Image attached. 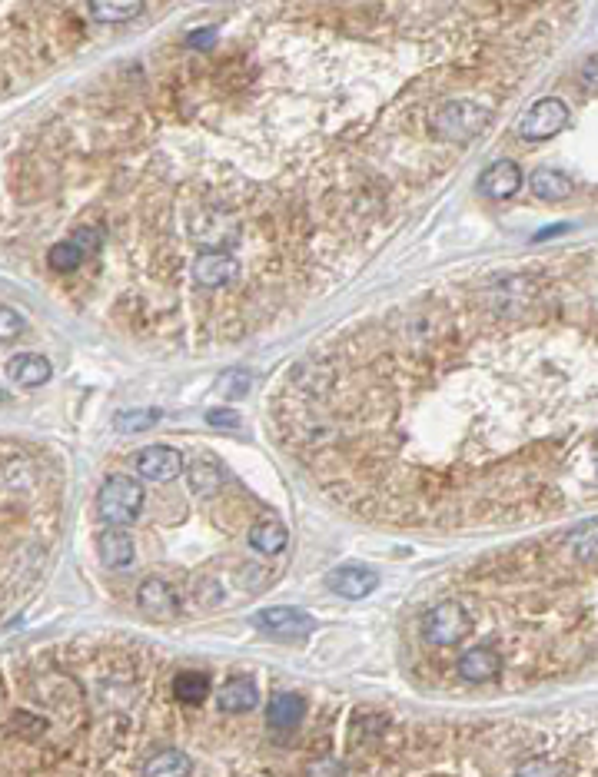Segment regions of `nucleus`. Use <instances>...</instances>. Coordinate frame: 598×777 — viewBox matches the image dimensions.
Wrapping results in <instances>:
<instances>
[{
    "label": "nucleus",
    "instance_id": "nucleus-1",
    "mask_svg": "<svg viewBox=\"0 0 598 777\" xmlns=\"http://www.w3.org/2000/svg\"><path fill=\"white\" fill-rule=\"evenodd\" d=\"M97 512L110 525H130L143 512V485L130 475H110L97 492Z\"/></svg>",
    "mask_w": 598,
    "mask_h": 777
},
{
    "label": "nucleus",
    "instance_id": "nucleus-2",
    "mask_svg": "<svg viewBox=\"0 0 598 777\" xmlns=\"http://www.w3.org/2000/svg\"><path fill=\"white\" fill-rule=\"evenodd\" d=\"M489 123V110L476 100H449L442 103L439 113L432 117V133L439 140L449 143H466L472 137H479Z\"/></svg>",
    "mask_w": 598,
    "mask_h": 777
},
{
    "label": "nucleus",
    "instance_id": "nucleus-3",
    "mask_svg": "<svg viewBox=\"0 0 598 777\" xmlns=\"http://www.w3.org/2000/svg\"><path fill=\"white\" fill-rule=\"evenodd\" d=\"M565 123H569V107H565V100L542 97V100H535L529 110H525V117L519 123V137L529 140V143L552 140L555 133L565 130Z\"/></svg>",
    "mask_w": 598,
    "mask_h": 777
},
{
    "label": "nucleus",
    "instance_id": "nucleus-4",
    "mask_svg": "<svg viewBox=\"0 0 598 777\" xmlns=\"http://www.w3.org/2000/svg\"><path fill=\"white\" fill-rule=\"evenodd\" d=\"M469 628H472V618L459 602H442L422 618V638L429 645H456V641L469 635Z\"/></svg>",
    "mask_w": 598,
    "mask_h": 777
},
{
    "label": "nucleus",
    "instance_id": "nucleus-5",
    "mask_svg": "<svg viewBox=\"0 0 598 777\" xmlns=\"http://www.w3.org/2000/svg\"><path fill=\"white\" fill-rule=\"evenodd\" d=\"M256 625H260L266 635L283 638V641H303L306 635L316 631V618L303 608L293 605H273L256 611Z\"/></svg>",
    "mask_w": 598,
    "mask_h": 777
},
{
    "label": "nucleus",
    "instance_id": "nucleus-6",
    "mask_svg": "<svg viewBox=\"0 0 598 777\" xmlns=\"http://www.w3.org/2000/svg\"><path fill=\"white\" fill-rule=\"evenodd\" d=\"M326 588L329 592H336L339 598L359 602V598L373 595L379 588V572L369 565H339L326 575Z\"/></svg>",
    "mask_w": 598,
    "mask_h": 777
},
{
    "label": "nucleus",
    "instance_id": "nucleus-7",
    "mask_svg": "<svg viewBox=\"0 0 598 777\" xmlns=\"http://www.w3.org/2000/svg\"><path fill=\"white\" fill-rule=\"evenodd\" d=\"M133 462H137L140 479L147 482H173L183 472V455L170 445H147L133 455Z\"/></svg>",
    "mask_w": 598,
    "mask_h": 777
},
{
    "label": "nucleus",
    "instance_id": "nucleus-8",
    "mask_svg": "<svg viewBox=\"0 0 598 777\" xmlns=\"http://www.w3.org/2000/svg\"><path fill=\"white\" fill-rule=\"evenodd\" d=\"M137 605H140V611L147 618H153V621H173L180 615V598H177V592L163 582V578H147V582H140V588H137Z\"/></svg>",
    "mask_w": 598,
    "mask_h": 777
},
{
    "label": "nucleus",
    "instance_id": "nucleus-9",
    "mask_svg": "<svg viewBox=\"0 0 598 777\" xmlns=\"http://www.w3.org/2000/svg\"><path fill=\"white\" fill-rule=\"evenodd\" d=\"M236 276H240V263H236L230 253L206 250L197 256V263H193V279L206 289H220L226 283H233Z\"/></svg>",
    "mask_w": 598,
    "mask_h": 777
},
{
    "label": "nucleus",
    "instance_id": "nucleus-10",
    "mask_svg": "<svg viewBox=\"0 0 598 777\" xmlns=\"http://www.w3.org/2000/svg\"><path fill=\"white\" fill-rule=\"evenodd\" d=\"M502 671V658L496 648L476 645L469 648L466 655L459 658V675L472 681V685H486V681H496Z\"/></svg>",
    "mask_w": 598,
    "mask_h": 777
},
{
    "label": "nucleus",
    "instance_id": "nucleus-11",
    "mask_svg": "<svg viewBox=\"0 0 598 777\" xmlns=\"http://www.w3.org/2000/svg\"><path fill=\"white\" fill-rule=\"evenodd\" d=\"M522 186V167L515 160H499L479 176V190L492 196V200H509L512 193H519Z\"/></svg>",
    "mask_w": 598,
    "mask_h": 777
},
{
    "label": "nucleus",
    "instance_id": "nucleus-12",
    "mask_svg": "<svg viewBox=\"0 0 598 777\" xmlns=\"http://www.w3.org/2000/svg\"><path fill=\"white\" fill-rule=\"evenodd\" d=\"M97 555L107 568H130L133 555H137V545H133V538L123 528L110 525L97 535Z\"/></svg>",
    "mask_w": 598,
    "mask_h": 777
},
{
    "label": "nucleus",
    "instance_id": "nucleus-13",
    "mask_svg": "<svg viewBox=\"0 0 598 777\" xmlns=\"http://www.w3.org/2000/svg\"><path fill=\"white\" fill-rule=\"evenodd\" d=\"M7 376L17 382V386H44V382L54 376L50 362L37 352H20L7 362Z\"/></svg>",
    "mask_w": 598,
    "mask_h": 777
},
{
    "label": "nucleus",
    "instance_id": "nucleus-14",
    "mask_svg": "<svg viewBox=\"0 0 598 777\" xmlns=\"http://www.w3.org/2000/svg\"><path fill=\"white\" fill-rule=\"evenodd\" d=\"M260 694H256V685L250 678H230L226 685L216 694V704H220L223 714H243V711H253Z\"/></svg>",
    "mask_w": 598,
    "mask_h": 777
},
{
    "label": "nucleus",
    "instance_id": "nucleus-15",
    "mask_svg": "<svg viewBox=\"0 0 598 777\" xmlns=\"http://www.w3.org/2000/svg\"><path fill=\"white\" fill-rule=\"evenodd\" d=\"M529 190L539 196V200L555 203V200H565V196L575 190V183H572L562 170L542 167V170H535V173L529 176Z\"/></svg>",
    "mask_w": 598,
    "mask_h": 777
},
{
    "label": "nucleus",
    "instance_id": "nucleus-16",
    "mask_svg": "<svg viewBox=\"0 0 598 777\" xmlns=\"http://www.w3.org/2000/svg\"><path fill=\"white\" fill-rule=\"evenodd\" d=\"M286 542H290V532H286L280 518H263L250 528V545L263 555H280Z\"/></svg>",
    "mask_w": 598,
    "mask_h": 777
},
{
    "label": "nucleus",
    "instance_id": "nucleus-17",
    "mask_svg": "<svg viewBox=\"0 0 598 777\" xmlns=\"http://www.w3.org/2000/svg\"><path fill=\"white\" fill-rule=\"evenodd\" d=\"M190 758L177 748H163L157 754H150L143 764V777H190Z\"/></svg>",
    "mask_w": 598,
    "mask_h": 777
},
{
    "label": "nucleus",
    "instance_id": "nucleus-18",
    "mask_svg": "<svg viewBox=\"0 0 598 777\" xmlns=\"http://www.w3.org/2000/svg\"><path fill=\"white\" fill-rule=\"evenodd\" d=\"M303 711H306V701L299 698V694H276V698L270 701V708H266V718H270L273 728L280 731H290L296 728L299 721H303Z\"/></svg>",
    "mask_w": 598,
    "mask_h": 777
},
{
    "label": "nucleus",
    "instance_id": "nucleus-19",
    "mask_svg": "<svg viewBox=\"0 0 598 777\" xmlns=\"http://www.w3.org/2000/svg\"><path fill=\"white\" fill-rule=\"evenodd\" d=\"M173 698L183 704H200L203 698H210V678L203 671H180L173 678Z\"/></svg>",
    "mask_w": 598,
    "mask_h": 777
},
{
    "label": "nucleus",
    "instance_id": "nucleus-20",
    "mask_svg": "<svg viewBox=\"0 0 598 777\" xmlns=\"http://www.w3.org/2000/svg\"><path fill=\"white\" fill-rule=\"evenodd\" d=\"M187 482L197 499H210V495L220 492V469H216V462H210V459H197L187 475Z\"/></svg>",
    "mask_w": 598,
    "mask_h": 777
},
{
    "label": "nucleus",
    "instance_id": "nucleus-21",
    "mask_svg": "<svg viewBox=\"0 0 598 777\" xmlns=\"http://www.w3.org/2000/svg\"><path fill=\"white\" fill-rule=\"evenodd\" d=\"M90 17L100 20V24H120V20L137 17L143 4L140 0H120V4H110V0H90Z\"/></svg>",
    "mask_w": 598,
    "mask_h": 777
},
{
    "label": "nucleus",
    "instance_id": "nucleus-22",
    "mask_svg": "<svg viewBox=\"0 0 598 777\" xmlns=\"http://www.w3.org/2000/svg\"><path fill=\"white\" fill-rule=\"evenodd\" d=\"M572 545V555L579 558L582 565H592L598 562V518H592V522L579 525L569 538Z\"/></svg>",
    "mask_w": 598,
    "mask_h": 777
},
{
    "label": "nucleus",
    "instance_id": "nucleus-23",
    "mask_svg": "<svg viewBox=\"0 0 598 777\" xmlns=\"http://www.w3.org/2000/svg\"><path fill=\"white\" fill-rule=\"evenodd\" d=\"M84 263H87V256L80 253L70 240H60L47 250V266L54 269V273H77Z\"/></svg>",
    "mask_w": 598,
    "mask_h": 777
},
{
    "label": "nucleus",
    "instance_id": "nucleus-24",
    "mask_svg": "<svg viewBox=\"0 0 598 777\" xmlns=\"http://www.w3.org/2000/svg\"><path fill=\"white\" fill-rule=\"evenodd\" d=\"M160 422V409H123L113 416V429L130 435V432H143Z\"/></svg>",
    "mask_w": 598,
    "mask_h": 777
},
{
    "label": "nucleus",
    "instance_id": "nucleus-25",
    "mask_svg": "<svg viewBox=\"0 0 598 777\" xmlns=\"http://www.w3.org/2000/svg\"><path fill=\"white\" fill-rule=\"evenodd\" d=\"M27 319L17 313V309L10 306H0V343H7V339H17L20 333H24Z\"/></svg>",
    "mask_w": 598,
    "mask_h": 777
},
{
    "label": "nucleus",
    "instance_id": "nucleus-26",
    "mask_svg": "<svg viewBox=\"0 0 598 777\" xmlns=\"http://www.w3.org/2000/svg\"><path fill=\"white\" fill-rule=\"evenodd\" d=\"M515 777H559V768H555L552 761H545V758H532V761L519 764Z\"/></svg>",
    "mask_w": 598,
    "mask_h": 777
},
{
    "label": "nucleus",
    "instance_id": "nucleus-27",
    "mask_svg": "<svg viewBox=\"0 0 598 777\" xmlns=\"http://www.w3.org/2000/svg\"><path fill=\"white\" fill-rule=\"evenodd\" d=\"M206 422L216 426V429H236V426H240V412H233V409H210V412H206Z\"/></svg>",
    "mask_w": 598,
    "mask_h": 777
},
{
    "label": "nucleus",
    "instance_id": "nucleus-28",
    "mask_svg": "<svg viewBox=\"0 0 598 777\" xmlns=\"http://www.w3.org/2000/svg\"><path fill=\"white\" fill-rule=\"evenodd\" d=\"M582 84L598 90V57H589V60L582 64Z\"/></svg>",
    "mask_w": 598,
    "mask_h": 777
},
{
    "label": "nucleus",
    "instance_id": "nucleus-29",
    "mask_svg": "<svg viewBox=\"0 0 598 777\" xmlns=\"http://www.w3.org/2000/svg\"><path fill=\"white\" fill-rule=\"evenodd\" d=\"M216 40V30L213 27H203L197 34H190V47H210Z\"/></svg>",
    "mask_w": 598,
    "mask_h": 777
},
{
    "label": "nucleus",
    "instance_id": "nucleus-30",
    "mask_svg": "<svg viewBox=\"0 0 598 777\" xmlns=\"http://www.w3.org/2000/svg\"><path fill=\"white\" fill-rule=\"evenodd\" d=\"M555 233H562V226H552V230L539 233V236H535V240H549V236H555Z\"/></svg>",
    "mask_w": 598,
    "mask_h": 777
},
{
    "label": "nucleus",
    "instance_id": "nucleus-31",
    "mask_svg": "<svg viewBox=\"0 0 598 777\" xmlns=\"http://www.w3.org/2000/svg\"><path fill=\"white\" fill-rule=\"evenodd\" d=\"M0 402H4V389H0Z\"/></svg>",
    "mask_w": 598,
    "mask_h": 777
}]
</instances>
